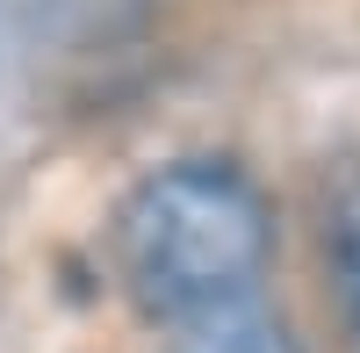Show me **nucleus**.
<instances>
[{"instance_id": "obj_1", "label": "nucleus", "mask_w": 360, "mask_h": 353, "mask_svg": "<svg viewBox=\"0 0 360 353\" xmlns=\"http://www.w3.org/2000/svg\"><path fill=\"white\" fill-rule=\"evenodd\" d=\"M266 252H274L266 195L231 159H173L144 173L115 210V259L130 296L173 325L252 303Z\"/></svg>"}, {"instance_id": "obj_2", "label": "nucleus", "mask_w": 360, "mask_h": 353, "mask_svg": "<svg viewBox=\"0 0 360 353\" xmlns=\"http://www.w3.org/2000/svg\"><path fill=\"white\" fill-rule=\"evenodd\" d=\"M166 353H295V339L259 303H231V310H202L188 325H173Z\"/></svg>"}, {"instance_id": "obj_3", "label": "nucleus", "mask_w": 360, "mask_h": 353, "mask_svg": "<svg viewBox=\"0 0 360 353\" xmlns=\"http://www.w3.org/2000/svg\"><path fill=\"white\" fill-rule=\"evenodd\" d=\"M332 274H339L346 325H353V339H360V188L339 202V217H332Z\"/></svg>"}]
</instances>
